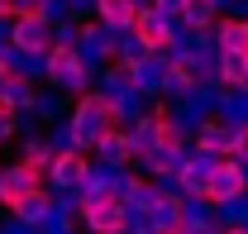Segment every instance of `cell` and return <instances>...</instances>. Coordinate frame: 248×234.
Masks as SVG:
<instances>
[{
  "label": "cell",
  "mask_w": 248,
  "mask_h": 234,
  "mask_svg": "<svg viewBox=\"0 0 248 234\" xmlns=\"http://www.w3.org/2000/svg\"><path fill=\"white\" fill-rule=\"evenodd\" d=\"M5 38H10V53L19 58V67L33 72V77H43V58L58 43V19L53 15H19L5 29Z\"/></svg>",
  "instance_id": "cell-1"
},
{
  "label": "cell",
  "mask_w": 248,
  "mask_h": 234,
  "mask_svg": "<svg viewBox=\"0 0 248 234\" xmlns=\"http://www.w3.org/2000/svg\"><path fill=\"white\" fill-rule=\"evenodd\" d=\"M77 220L86 225V234H134V205L120 196H81V210Z\"/></svg>",
  "instance_id": "cell-2"
},
{
  "label": "cell",
  "mask_w": 248,
  "mask_h": 234,
  "mask_svg": "<svg viewBox=\"0 0 248 234\" xmlns=\"http://www.w3.org/2000/svg\"><path fill=\"white\" fill-rule=\"evenodd\" d=\"M196 201H205V210H229V205L248 201V167L239 158H215V172Z\"/></svg>",
  "instance_id": "cell-3"
},
{
  "label": "cell",
  "mask_w": 248,
  "mask_h": 234,
  "mask_svg": "<svg viewBox=\"0 0 248 234\" xmlns=\"http://www.w3.org/2000/svg\"><path fill=\"white\" fill-rule=\"evenodd\" d=\"M95 153L86 148H58V158H53V167H48V186L58 191V196H81L86 191V182L95 177Z\"/></svg>",
  "instance_id": "cell-4"
},
{
  "label": "cell",
  "mask_w": 248,
  "mask_h": 234,
  "mask_svg": "<svg viewBox=\"0 0 248 234\" xmlns=\"http://www.w3.org/2000/svg\"><path fill=\"white\" fill-rule=\"evenodd\" d=\"M191 153H205V158H234V153H239V119L224 115V110L201 115L196 134H191Z\"/></svg>",
  "instance_id": "cell-5"
},
{
  "label": "cell",
  "mask_w": 248,
  "mask_h": 234,
  "mask_svg": "<svg viewBox=\"0 0 248 234\" xmlns=\"http://www.w3.org/2000/svg\"><path fill=\"white\" fill-rule=\"evenodd\" d=\"M134 43H139L148 58H172V53H182V48H186V33H182V24H172L167 15L143 10L139 24H134Z\"/></svg>",
  "instance_id": "cell-6"
},
{
  "label": "cell",
  "mask_w": 248,
  "mask_h": 234,
  "mask_svg": "<svg viewBox=\"0 0 248 234\" xmlns=\"http://www.w3.org/2000/svg\"><path fill=\"white\" fill-rule=\"evenodd\" d=\"M38 191H48V172H38V167H29V163H10V167H0V205L15 215L19 205L29 201V196H38Z\"/></svg>",
  "instance_id": "cell-7"
},
{
  "label": "cell",
  "mask_w": 248,
  "mask_h": 234,
  "mask_svg": "<svg viewBox=\"0 0 248 234\" xmlns=\"http://www.w3.org/2000/svg\"><path fill=\"white\" fill-rule=\"evenodd\" d=\"M139 15H143L139 0H95V10H91V19H100L110 33H134Z\"/></svg>",
  "instance_id": "cell-8"
},
{
  "label": "cell",
  "mask_w": 248,
  "mask_h": 234,
  "mask_svg": "<svg viewBox=\"0 0 248 234\" xmlns=\"http://www.w3.org/2000/svg\"><path fill=\"white\" fill-rule=\"evenodd\" d=\"M215 48L219 53H239V58H248V15H224L215 24Z\"/></svg>",
  "instance_id": "cell-9"
},
{
  "label": "cell",
  "mask_w": 248,
  "mask_h": 234,
  "mask_svg": "<svg viewBox=\"0 0 248 234\" xmlns=\"http://www.w3.org/2000/svg\"><path fill=\"white\" fill-rule=\"evenodd\" d=\"M0 100H5V105H15L19 115H24V110H33V105H38V86H33V72H24V67H15V77L5 82V91H0Z\"/></svg>",
  "instance_id": "cell-10"
},
{
  "label": "cell",
  "mask_w": 248,
  "mask_h": 234,
  "mask_svg": "<svg viewBox=\"0 0 248 234\" xmlns=\"http://www.w3.org/2000/svg\"><path fill=\"white\" fill-rule=\"evenodd\" d=\"M53 158H58V144H53L48 134H29L24 148H19V163H29V167H38V172H48Z\"/></svg>",
  "instance_id": "cell-11"
},
{
  "label": "cell",
  "mask_w": 248,
  "mask_h": 234,
  "mask_svg": "<svg viewBox=\"0 0 248 234\" xmlns=\"http://www.w3.org/2000/svg\"><path fill=\"white\" fill-rule=\"evenodd\" d=\"M15 134H19V110H15V105H5V100H0V144H10V139H15Z\"/></svg>",
  "instance_id": "cell-12"
},
{
  "label": "cell",
  "mask_w": 248,
  "mask_h": 234,
  "mask_svg": "<svg viewBox=\"0 0 248 234\" xmlns=\"http://www.w3.org/2000/svg\"><path fill=\"white\" fill-rule=\"evenodd\" d=\"M186 5H191V0H153V10H157V15H167L172 24H182V19H186Z\"/></svg>",
  "instance_id": "cell-13"
},
{
  "label": "cell",
  "mask_w": 248,
  "mask_h": 234,
  "mask_svg": "<svg viewBox=\"0 0 248 234\" xmlns=\"http://www.w3.org/2000/svg\"><path fill=\"white\" fill-rule=\"evenodd\" d=\"M19 19V0H0V24H15Z\"/></svg>",
  "instance_id": "cell-14"
}]
</instances>
